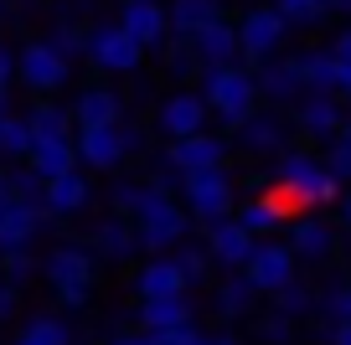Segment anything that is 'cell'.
<instances>
[{
	"label": "cell",
	"mask_w": 351,
	"mask_h": 345,
	"mask_svg": "<svg viewBox=\"0 0 351 345\" xmlns=\"http://www.w3.org/2000/svg\"><path fill=\"white\" fill-rule=\"evenodd\" d=\"M274 201L285 212H300V206H330L341 201V181L305 150H279L274 155Z\"/></svg>",
	"instance_id": "6da1fadb"
},
{
	"label": "cell",
	"mask_w": 351,
	"mask_h": 345,
	"mask_svg": "<svg viewBox=\"0 0 351 345\" xmlns=\"http://www.w3.org/2000/svg\"><path fill=\"white\" fill-rule=\"evenodd\" d=\"M130 222H134V242H140L145 253H171L176 242L186 238L191 216H186L181 201H171V191H160L155 181H145V196H140V206H134Z\"/></svg>",
	"instance_id": "7a4b0ae2"
},
{
	"label": "cell",
	"mask_w": 351,
	"mask_h": 345,
	"mask_svg": "<svg viewBox=\"0 0 351 345\" xmlns=\"http://www.w3.org/2000/svg\"><path fill=\"white\" fill-rule=\"evenodd\" d=\"M202 103H207L212 119H222L232 129L238 119H248L258 108V83L243 62H222V67H207V83H202Z\"/></svg>",
	"instance_id": "3957f363"
},
{
	"label": "cell",
	"mask_w": 351,
	"mask_h": 345,
	"mask_svg": "<svg viewBox=\"0 0 351 345\" xmlns=\"http://www.w3.org/2000/svg\"><path fill=\"white\" fill-rule=\"evenodd\" d=\"M134 144H140V134L124 129V124H83V129H73L77 165H88V170H119Z\"/></svg>",
	"instance_id": "277c9868"
},
{
	"label": "cell",
	"mask_w": 351,
	"mask_h": 345,
	"mask_svg": "<svg viewBox=\"0 0 351 345\" xmlns=\"http://www.w3.org/2000/svg\"><path fill=\"white\" fill-rule=\"evenodd\" d=\"M47 283L57 289V299L67 304V309H77V304H88V294H93V253L88 248H57L52 258L42 263Z\"/></svg>",
	"instance_id": "5b68a950"
},
{
	"label": "cell",
	"mask_w": 351,
	"mask_h": 345,
	"mask_svg": "<svg viewBox=\"0 0 351 345\" xmlns=\"http://www.w3.org/2000/svg\"><path fill=\"white\" fill-rule=\"evenodd\" d=\"M176 186H181V201H186L191 216H202V222L228 216V206H232V175L222 170V165H212V170H186Z\"/></svg>",
	"instance_id": "8992f818"
},
{
	"label": "cell",
	"mask_w": 351,
	"mask_h": 345,
	"mask_svg": "<svg viewBox=\"0 0 351 345\" xmlns=\"http://www.w3.org/2000/svg\"><path fill=\"white\" fill-rule=\"evenodd\" d=\"M83 57L99 67V73H134L145 52L130 42V31H124L119 21H104V26H93V31L83 36Z\"/></svg>",
	"instance_id": "52a82bcc"
},
{
	"label": "cell",
	"mask_w": 351,
	"mask_h": 345,
	"mask_svg": "<svg viewBox=\"0 0 351 345\" xmlns=\"http://www.w3.org/2000/svg\"><path fill=\"white\" fill-rule=\"evenodd\" d=\"M232 31H238V57H248V62H269V57L279 52V42H285V16L274 11V5H258V11H248L243 21H232Z\"/></svg>",
	"instance_id": "ba28073f"
},
{
	"label": "cell",
	"mask_w": 351,
	"mask_h": 345,
	"mask_svg": "<svg viewBox=\"0 0 351 345\" xmlns=\"http://www.w3.org/2000/svg\"><path fill=\"white\" fill-rule=\"evenodd\" d=\"M243 273H248V283L258 294H274V289H285V283L295 279V253H289V242L258 238L253 253H248V263H243Z\"/></svg>",
	"instance_id": "9c48e42d"
},
{
	"label": "cell",
	"mask_w": 351,
	"mask_h": 345,
	"mask_svg": "<svg viewBox=\"0 0 351 345\" xmlns=\"http://www.w3.org/2000/svg\"><path fill=\"white\" fill-rule=\"evenodd\" d=\"M67 57L57 52L52 42H26L21 57H16V73H21V83L32 88V93H57V88L67 83Z\"/></svg>",
	"instance_id": "30bf717a"
},
{
	"label": "cell",
	"mask_w": 351,
	"mask_h": 345,
	"mask_svg": "<svg viewBox=\"0 0 351 345\" xmlns=\"http://www.w3.org/2000/svg\"><path fill=\"white\" fill-rule=\"evenodd\" d=\"M232 134H238V150H248V155H279L289 144V124L274 108H253L248 119L232 124Z\"/></svg>",
	"instance_id": "8fae6325"
},
{
	"label": "cell",
	"mask_w": 351,
	"mask_h": 345,
	"mask_svg": "<svg viewBox=\"0 0 351 345\" xmlns=\"http://www.w3.org/2000/svg\"><path fill=\"white\" fill-rule=\"evenodd\" d=\"M228 160V144L217 140V134L197 129V134H181V140L165 144V165H171L176 175H186V170H212V165Z\"/></svg>",
	"instance_id": "7c38bea8"
},
{
	"label": "cell",
	"mask_w": 351,
	"mask_h": 345,
	"mask_svg": "<svg viewBox=\"0 0 351 345\" xmlns=\"http://www.w3.org/2000/svg\"><path fill=\"white\" fill-rule=\"evenodd\" d=\"M119 26L130 31V42L140 47V52H160V42L171 36V26H165V0H124Z\"/></svg>",
	"instance_id": "4fadbf2b"
},
{
	"label": "cell",
	"mask_w": 351,
	"mask_h": 345,
	"mask_svg": "<svg viewBox=\"0 0 351 345\" xmlns=\"http://www.w3.org/2000/svg\"><path fill=\"white\" fill-rule=\"evenodd\" d=\"M191 47V62L197 67H222V62H238V31H232L228 16H217V21H207L202 31L186 36Z\"/></svg>",
	"instance_id": "5bb4252c"
},
{
	"label": "cell",
	"mask_w": 351,
	"mask_h": 345,
	"mask_svg": "<svg viewBox=\"0 0 351 345\" xmlns=\"http://www.w3.org/2000/svg\"><path fill=\"white\" fill-rule=\"evenodd\" d=\"M47 212L32 201H21V196H11V201H0V253H16V248H32V238L42 232Z\"/></svg>",
	"instance_id": "9a60e30c"
},
{
	"label": "cell",
	"mask_w": 351,
	"mask_h": 345,
	"mask_svg": "<svg viewBox=\"0 0 351 345\" xmlns=\"http://www.w3.org/2000/svg\"><path fill=\"white\" fill-rule=\"evenodd\" d=\"M341 119H346V108L336 103V93H300L295 98V124H300V134H310V140L341 134Z\"/></svg>",
	"instance_id": "2e32d148"
},
{
	"label": "cell",
	"mask_w": 351,
	"mask_h": 345,
	"mask_svg": "<svg viewBox=\"0 0 351 345\" xmlns=\"http://www.w3.org/2000/svg\"><path fill=\"white\" fill-rule=\"evenodd\" d=\"M207 103H202V93H191V88H181V93H171L160 103V134L165 140H181V134H197L207 129Z\"/></svg>",
	"instance_id": "e0dca14e"
},
{
	"label": "cell",
	"mask_w": 351,
	"mask_h": 345,
	"mask_svg": "<svg viewBox=\"0 0 351 345\" xmlns=\"http://www.w3.org/2000/svg\"><path fill=\"white\" fill-rule=\"evenodd\" d=\"M253 232H243L232 216H217V222L207 227V258L212 263H222V268H243L248 263V253H253Z\"/></svg>",
	"instance_id": "ac0fdd59"
},
{
	"label": "cell",
	"mask_w": 351,
	"mask_h": 345,
	"mask_svg": "<svg viewBox=\"0 0 351 345\" xmlns=\"http://www.w3.org/2000/svg\"><path fill=\"white\" fill-rule=\"evenodd\" d=\"M88 196H93V186L83 181V170H62L52 181H42V212L47 216H73V212L88 206Z\"/></svg>",
	"instance_id": "d6986e66"
},
{
	"label": "cell",
	"mask_w": 351,
	"mask_h": 345,
	"mask_svg": "<svg viewBox=\"0 0 351 345\" xmlns=\"http://www.w3.org/2000/svg\"><path fill=\"white\" fill-rule=\"evenodd\" d=\"M26 170H32L36 181H52V175H62V170H77L73 134H62V140H32V150H26Z\"/></svg>",
	"instance_id": "ffe728a7"
},
{
	"label": "cell",
	"mask_w": 351,
	"mask_h": 345,
	"mask_svg": "<svg viewBox=\"0 0 351 345\" xmlns=\"http://www.w3.org/2000/svg\"><path fill=\"white\" fill-rule=\"evenodd\" d=\"M134 294H140V299H160V294H186V279H181V268H176L165 253H150V263L134 273Z\"/></svg>",
	"instance_id": "44dd1931"
},
{
	"label": "cell",
	"mask_w": 351,
	"mask_h": 345,
	"mask_svg": "<svg viewBox=\"0 0 351 345\" xmlns=\"http://www.w3.org/2000/svg\"><path fill=\"white\" fill-rule=\"evenodd\" d=\"M119 108H124V98L114 88H83L73 103V129H83V124H119Z\"/></svg>",
	"instance_id": "7402d4cb"
},
{
	"label": "cell",
	"mask_w": 351,
	"mask_h": 345,
	"mask_svg": "<svg viewBox=\"0 0 351 345\" xmlns=\"http://www.w3.org/2000/svg\"><path fill=\"white\" fill-rule=\"evenodd\" d=\"M217 16H222V0H165V26H171V36H191L207 21H217Z\"/></svg>",
	"instance_id": "603a6c76"
},
{
	"label": "cell",
	"mask_w": 351,
	"mask_h": 345,
	"mask_svg": "<svg viewBox=\"0 0 351 345\" xmlns=\"http://www.w3.org/2000/svg\"><path fill=\"white\" fill-rule=\"evenodd\" d=\"M253 83H258V98H274V103H295V98L305 93V83H300L295 62H258Z\"/></svg>",
	"instance_id": "cb8c5ba5"
},
{
	"label": "cell",
	"mask_w": 351,
	"mask_h": 345,
	"mask_svg": "<svg viewBox=\"0 0 351 345\" xmlns=\"http://www.w3.org/2000/svg\"><path fill=\"white\" fill-rule=\"evenodd\" d=\"M171 324H191V299L186 294L140 299V330H171Z\"/></svg>",
	"instance_id": "d4e9b609"
},
{
	"label": "cell",
	"mask_w": 351,
	"mask_h": 345,
	"mask_svg": "<svg viewBox=\"0 0 351 345\" xmlns=\"http://www.w3.org/2000/svg\"><path fill=\"white\" fill-rule=\"evenodd\" d=\"M330 248H336V232H330L320 216H300V222L289 227V253H295V258H330Z\"/></svg>",
	"instance_id": "484cf974"
},
{
	"label": "cell",
	"mask_w": 351,
	"mask_h": 345,
	"mask_svg": "<svg viewBox=\"0 0 351 345\" xmlns=\"http://www.w3.org/2000/svg\"><path fill=\"white\" fill-rule=\"evenodd\" d=\"M289 62H295L305 93H336V57L330 52H300V57H289Z\"/></svg>",
	"instance_id": "4316f807"
},
{
	"label": "cell",
	"mask_w": 351,
	"mask_h": 345,
	"mask_svg": "<svg viewBox=\"0 0 351 345\" xmlns=\"http://www.w3.org/2000/svg\"><path fill=\"white\" fill-rule=\"evenodd\" d=\"M285 206L274 201V196H253L248 206H243L238 216H232V222L243 227V232H253V238H269V232H274V227H285Z\"/></svg>",
	"instance_id": "83f0119b"
},
{
	"label": "cell",
	"mask_w": 351,
	"mask_h": 345,
	"mask_svg": "<svg viewBox=\"0 0 351 345\" xmlns=\"http://www.w3.org/2000/svg\"><path fill=\"white\" fill-rule=\"evenodd\" d=\"M253 299H258V289L248 283V273H243V268H232L228 279L217 283V314H228V320L248 314V309H253Z\"/></svg>",
	"instance_id": "f1b7e54d"
},
{
	"label": "cell",
	"mask_w": 351,
	"mask_h": 345,
	"mask_svg": "<svg viewBox=\"0 0 351 345\" xmlns=\"http://www.w3.org/2000/svg\"><path fill=\"white\" fill-rule=\"evenodd\" d=\"M93 248H99L104 258H130V253L140 248V242H134V222H130V216H109V222H99Z\"/></svg>",
	"instance_id": "f546056e"
},
{
	"label": "cell",
	"mask_w": 351,
	"mask_h": 345,
	"mask_svg": "<svg viewBox=\"0 0 351 345\" xmlns=\"http://www.w3.org/2000/svg\"><path fill=\"white\" fill-rule=\"evenodd\" d=\"M26 129H32V140H62V134H73V114L62 103H36L26 114Z\"/></svg>",
	"instance_id": "4dcf8cb0"
},
{
	"label": "cell",
	"mask_w": 351,
	"mask_h": 345,
	"mask_svg": "<svg viewBox=\"0 0 351 345\" xmlns=\"http://www.w3.org/2000/svg\"><path fill=\"white\" fill-rule=\"evenodd\" d=\"M32 150V129H26V119H16L11 108L0 114V155L5 160H21V155Z\"/></svg>",
	"instance_id": "1f68e13d"
},
{
	"label": "cell",
	"mask_w": 351,
	"mask_h": 345,
	"mask_svg": "<svg viewBox=\"0 0 351 345\" xmlns=\"http://www.w3.org/2000/svg\"><path fill=\"white\" fill-rule=\"evenodd\" d=\"M36 273H42V263L32 258L26 248H16V253H0V279L11 283V289H21V283H32Z\"/></svg>",
	"instance_id": "d6a6232c"
},
{
	"label": "cell",
	"mask_w": 351,
	"mask_h": 345,
	"mask_svg": "<svg viewBox=\"0 0 351 345\" xmlns=\"http://www.w3.org/2000/svg\"><path fill=\"white\" fill-rule=\"evenodd\" d=\"M16 340H26V345H67V324L52 320V314H36V320H26V330L16 335Z\"/></svg>",
	"instance_id": "836d02e7"
},
{
	"label": "cell",
	"mask_w": 351,
	"mask_h": 345,
	"mask_svg": "<svg viewBox=\"0 0 351 345\" xmlns=\"http://www.w3.org/2000/svg\"><path fill=\"white\" fill-rule=\"evenodd\" d=\"M274 309H279V314H289V320H300L305 309H315V289H305V283L289 279L285 289H274Z\"/></svg>",
	"instance_id": "e575fe53"
},
{
	"label": "cell",
	"mask_w": 351,
	"mask_h": 345,
	"mask_svg": "<svg viewBox=\"0 0 351 345\" xmlns=\"http://www.w3.org/2000/svg\"><path fill=\"white\" fill-rule=\"evenodd\" d=\"M320 165H326V170L336 175L341 186H351V140H346V134H330V144H326V160H320Z\"/></svg>",
	"instance_id": "d590c367"
},
{
	"label": "cell",
	"mask_w": 351,
	"mask_h": 345,
	"mask_svg": "<svg viewBox=\"0 0 351 345\" xmlns=\"http://www.w3.org/2000/svg\"><path fill=\"white\" fill-rule=\"evenodd\" d=\"M83 36H88V31H83V26H77V21H67V16H62V21H57V26H52V36H47V42H52V47H57V52H62V57H67V62H73V57H77V52H83Z\"/></svg>",
	"instance_id": "8d00e7d4"
},
{
	"label": "cell",
	"mask_w": 351,
	"mask_h": 345,
	"mask_svg": "<svg viewBox=\"0 0 351 345\" xmlns=\"http://www.w3.org/2000/svg\"><path fill=\"white\" fill-rule=\"evenodd\" d=\"M176 248H181V242H176ZM171 263L181 268V279H186V289H191V283H197L202 273H207V263H212V258H207V248H181Z\"/></svg>",
	"instance_id": "74e56055"
},
{
	"label": "cell",
	"mask_w": 351,
	"mask_h": 345,
	"mask_svg": "<svg viewBox=\"0 0 351 345\" xmlns=\"http://www.w3.org/2000/svg\"><path fill=\"white\" fill-rule=\"evenodd\" d=\"M274 11L285 16V26H315L320 21L315 0H274Z\"/></svg>",
	"instance_id": "f35d334b"
},
{
	"label": "cell",
	"mask_w": 351,
	"mask_h": 345,
	"mask_svg": "<svg viewBox=\"0 0 351 345\" xmlns=\"http://www.w3.org/2000/svg\"><path fill=\"white\" fill-rule=\"evenodd\" d=\"M150 345H207L197 324H171V330H150Z\"/></svg>",
	"instance_id": "ab89813d"
},
{
	"label": "cell",
	"mask_w": 351,
	"mask_h": 345,
	"mask_svg": "<svg viewBox=\"0 0 351 345\" xmlns=\"http://www.w3.org/2000/svg\"><path fill=\"white\" fill-rule=\"evenodd\" d=\"M258 335H263V340H274V345H285L289 335H295V320H289V314H279V309H274V314H269V320L258 324Z\"/></svg>",
	"instance_id": "60d3db41"
},
{
	"label": "cell",
	"mask_w": 351,
	"mask_h": 345,
	"mask_svg": "<svg viewBox=\"0 0 351 345\" xmlns=\"http://www.w3.org/2000/svg\"><path fill=\"white\" fill-rule=\"evenodd\" d=\"M140 196H145V181H124L119 191H114V206H119V216H134Z\"/></svg>",
	"instance_id": "b9f144b4"
},
{
	"label": "cell",
	"mask_w": 351,
	"mask_h": 345,
	"mask_svg": "<svg viewBox=\"0 0 351 345\" xmlns=\"http://www.w3.org/2000/svg\"><path fill=\"white\" fill-rule=\"evenodd\" d=\"M326 309H330V320H351V283L326 294Z\"/></svg>",
	"instance_id": "7bdbcfd3"
},
{
	"label": "cell",
	"mask_w": 351,
	"mask_h": 345,
	"mask_svg": "<svg viewBox=\"0 0 351 345\" xmlns=\"http://www.w3.org/2000/svg\"><path fill=\"white\" fill-rule=\"evenodd\" d=\"M11 314H16V289L0 279V320H11Z\"/></svg>",
	"instance_id": "ee69618b"
},
{
	"label": "cell",
	"mask_w": 351,
	"mask_h": 345,
	"mask_svg": "<svg viewBox=\"0 0 351 345\" xmlns=\"http://www.w3.org/2000/svg\"><path fill=\"white\" fill-rule=\"evenodd\" d=\"M11 77H16V57L0 47V88H11Z\"/></svg>",
	"instance_id": "f6af8a7d"
},
{
	"label": "cell",
	"mask_w": 351,
	"mask_h": 345,
	"mask_svg": "<svg viewBox=\"0 0 351 345\" xmlns=\"http://www.w3.org/2000/svg\"><path fill=\"white\" fill-rule=\"evenodd\" d=\"M330 345H351V320H336V330H330Z\"/></svg>",
	"instance_id": "bcb514c9"
},
{
	"label": "cell",
	"mask_w": 351,
	"mask_h": 345,
	"mask_svg": "<svg viewBox=\"0 0 351 345\" xmlns=\"http://www.w3.org/2000/svg\"><path fill=\"white\" fill-rule=\"evenodd\" d=\"M330 52H336L341 62H351V31H341V36H336V47H330Z\"/></svg>",
	"instance_id": "7dc6e473"
},
{
	"label": "cell",
	"mask_w": 351,
	"mask_h": 345,
	"mask_svg": "<svg viewBox=\"0 0 351 345\" xmlns=\"http://www.w3.org/2000/svg\"><path fill=\"white\" fill-rule=\"evenodd\" d=\"M114 345H150V330H134V335H119Z\"/></svg>",
	"instance_id": "c3c4849f"
},
{
	"label": "cell",
	"mask_w": 351,
	"mask_h": 345,
	"mask_svg": "<svg viewBox=\"0 0 351 345\" xmlns=\"http://www.w3.org/2000/svg\"><path fill=\"white\" fill-rule=\"evenodd\" d=\"M315 11L326 16V11H346V0H315Z\"/></svg>",
	"instance_id": "681fc988"
},
{
	"label": "cell",
	"mask_w": 351,
	"mask_h": 345,
	"mask_svg": "<svg viewBox=\"0 0 351 345\" xmlns=\"http://www.w3.org/2000/svg\"><path fill=\"white\" fill-rule=\"evenodd\" d=\"M207 345H238V335H207Z\"/></svg>",
	"instance_id": "f907efd6"
},
{
	"label": "cell",
	"mask_w": 351,
	"mask_h": 345,
	"mask_svg": "<svg viewBox=\"0 0 351 345\" xmlns=\"http://www.w3.org/2000/svg\"><path fill=\"white\" fill-rule=\"evenodd\" d=\"M11 196H16L11 191V175H0V201H11Z\"/></svg>",
	"instance_id": "816d5d0a"
},
{
	"label": "cell",
	"mask_w": 351,
	"mask_h": 345,
	"mask_svg": "<svg viewBox=\"0 0 351 345\" xmlns=\"http://www.w3.org/2000/svg\"><path fill=\"white\" fill-rule=\"evenodd\" d=\"M341 216H346V227H351V196H341Z\"/></svg>",
	"instance_id": "f5cc1de1"
},
{
	"label": "cell",
	"mask_w": 351,
	"mask_h": 345,
	"mask_svg": "<svg viewBox=\"0 0 351 345\" xmlns=\"http://www.w3.org/2000/svg\"><path fill=\"white\" fill-rule=\"evenodd\" d=\"M341 134H346V140H351V114H346V119H341Z\"/></svg>",
	"instance_id": "db71d44e"
},
{
	"label": "cell",
	"mask_w": 351,
	"mask_h": 345,
	"mask_svg": "<svg viewBox=\"0 0 351 345\" xmlns=\"http://www.w3.org/2000/svg\"><path fill=\"white\" fill-rule=\"evenodd\" d=\"M0 114H5V88H0Z\"/></svg>",
	"instance_id": "11a10c76"
},
{
	"label": "cell",
	"mask_w": 351,
	"mask_h": 345,
	"mask_svg": "<svg viewBox=\"0 0 351 345\" xmlns=\"http://www.w3.org/2000/svg\"><path fill=\"white\" fill-rule=\"evenodd\" d=\"M5 5H11V0H0V16H5Z\"/></svg>",
	"instance_id": "9f6ffc18"
},
{
	"label": "cell",
	"mask_w": 351,
	"mask_h": 345,
	"mask_svg": "<svg viewBox=\"0 0 351 345\" xmlns=\"http://www.w3.org/2000/svg\"><path fill=\"white\" fill-rule=\"evenodd\" d=\"M346 11H351V0H346Z\"/></svg>",
	"instance_id": "6f0895ef"
},
{
	"label": "cell",
	"mask_w": 351,
	"mask_h": 345,
	"mask_svg": "<svg viewBox=\"0 0 351 345\" xmlns=\"http://www.w3.org/2000/svg\"><path fill=\"white\" fill-rule=\"evenodd\" d=\"M16 345H26V340H16Z\"/></svg>",
	"instance_id": "680465c9"
},
{
	"label": "cell",
	"mask_w": 351,
	"mask_h": 345,
	"mask_svg": "<svg viewBox=\"0 0 351 345\" xmlns=\"http://www.w3.org/2000/svg\"><path fill=\"white\" fill-rule=\"evenodd\" d=\"M346 98H351V93H346Z\"/></svg>",
	"instance_id": "91938a15"
}]
</instances>
